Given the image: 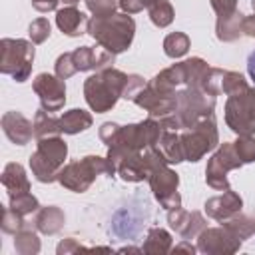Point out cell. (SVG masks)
<instances>
[{"instance_id":"cell-1","label":"cell","mask_w":255,"mask_h":255,"mask_svg":"<svg viewBox=\"0 0 255 255\" xmlns=\"http://www.w3.org/2000/svg\"><path fill=\"white\" fill-rule=\"evenodd\" d=\"M177 106L175 112L169 116L159 118V124L163 129L179 131V129H189L203 118L213 116L215 110V96L207 94L201 88H181L175 92Z\"/></svg>"},{"instance_id":"cell-2","label":"cell","mask_w":255,"mask_h":255,"mask_svg":"<svg viewBox=\"0 0 255 255\" xmlns=\"http://www.w3.org/2000/svg\"><path fill=\"white\" fill-rule=\"evenodd\" d=\"M88 34L108 52H126L135 36V20L126 12H114L110 16H94L88 26Z\"/></svg>"},{"instance_id":"cell-3","label":"cell","mask_w":255,"mask_h":255,"mask_svg":"<svg viewBox=\"0 0 255 255\" xmlns=\"http://www.w3.org/2000/svg\"><path fill=\"white\" fill-rule=\"evenodd\" d=\"M126 80H128V74L112 66L88 76L84 82V98L90 110L96 114L110 112L122 98Z\"/></svg>"},{"instance_id":"cell-4","label":"cell","mask_w":255,"mask_h":255,"mask_svg":"<svg viewBox=\"0 0 255 255\" xmlns=\"http://www.w3.org/2000/svg\"><path fill=\"white\" fill-rule=\"evenodd\" d=\"M34 66V42L22 38L0 40V72L16 82H26Z\"/></svg>"},{"instance_id":"cell-5","label":"cell","mask_w":255,"mask_h":255,"mask_svg":"<svg viewBox=\"0 0 255 255\" xmlns=\"http://www.w3.org/2000/svg\"><path fill=\"white\" fill-rule=\"evenodd\" d=\"M102 173H108V157L86 155L82 159L64 163V167L58 173V183L70 191L84 193Z\"/></svg>"},{"instance_id":"cell-6","label":"cell","mask_w":255,"mask_h":255,"mask_svg":"<svg viewBox=\"0 0 255 255\" xmlns=\"http://www.w3.org/2000/svg\"><path fill=\"white\" fill-rule=\"evenodd\" d=\"M181 137V147H183V157L185 161H199L207 151L215 149L219 145V131H217V122L213 116L203 118L197 122L193 128L183 129L179 133Z\"/></svg>"},{"instance_id":"cell-7","label":"cell","mask_w":255,"mask_h":255,"mask_svg":"<svg viewBox=\"0 0 255 255\" xmlns=\"http://www.w3.org/2000/svg\"><path fill=\"white\" fill-rule=\"evenodd\" d=\"M225 124L237 135H255V88L227 98Z\"/></svg>"},{"instance_id":"cell-8","label":"cell","mask_w":255,"mask_h":255,"mask_svg":"<svg viewBox=\"0 0 255 255\" xmlns=\"http://www.w3.org/2000/svg\"><path fill=\"white\" fill-rule=\"evenodd\" d=\"M243 163L235 153L233 141H223L217 145L215 153L207 159V167H205V181L209 187L217 189V191H227L231 189L227 173L231 169H239Z\"/></svg>"},{"instance_id":"cell-9","label":"cell","mask_w":255,"mask_h":255,"mask_svg":"<svg viewBox=\"0 0 255 255\" xmlns=\"http://www.w3.org/2000/svg\"><path fill=\"white\" fill-rule=\"evenodd\" d=\"M147 181H149V187L153 191L155 201L163 209L169 211V209L181 207V195L177 191L179 175L169 167V163H163V165L153 167L149 171V175H147Z\"/></svg>"},{"instance_id":"cell-10","label":"cell","mask_w":255,"mask_h":255,"mask_svg":"<svg viewBox=\"0 0 255 255\" xmlns=\"http://www.w3.org/2000/svg\"><path fill=\"white\" fill-rule=\"evenodd\" d=\"M243 241L237 239L227 227H205L197 235V251L205 255H231L241 249Z\"/></svg>"},{"instance_id":"cell-11","label":"cell","mask_w":255,"mask_h":255,"mask_svg":"<svg viewBox=\"0 0 255 255\" xmlns=\"http://www.w3.org/2000/svg\"><path fill=\"white\" fill-rule=\"evenodd\" d=\"M32 90L40 98V106L46 112H58L66 104V84L56 74H38L32 82Z\"/></svg>"},{"instance_id":"cell-12","label":"cell","mask_w":255,"mask_h":255,"mask_svg":"<svg viewBox=\"0 0 255 255\" xmlns=\"http://www.w3.org/2000/svg\"><path fill=\"white\" fill-rule=\"evenodd\" d=\"M133 104L143 108L149 118H163V116H169L175 112V106H177V98L175 96H169V94H159L157 90H153L147 82V86L133 98Z\"/></svg>"},{"instance_id":"cell-13","label":"cell","mask_w":255,"mask_h":255,"mask_svg":"<svg viewBox=\"0 0 255 255\" xmlns=\"http://www.w3.org/2000/svg\"><path fill=\"white\" fill-rule=\"evenodd\" d=\"M167 223L183 239H195L207 227V221L199 211H187L181 207L167 211Z\"/></svg>"},{"instance_id":"cell-14","label":"cell","mask_w":255,"mask_h":255,"mask_svg":"<svg viewBox=\"0 0 255 255\" xmlns=\"http://www.w3.org/2000/svg\"><path fill=\"white\" fill-rule=\"evenodd\" d=\"M203 207H205L207 217H211V219H215V221L223 223V221L231 219L233 215L241 213L243 199H241V195H239V193H235V191L227 189V191H223L221 195L209 197V199L205 201V205H203Z\"/></svg>"},{"instance_id":"cell-15","label":"cell","mask_w":255,"mask_h":255,"mask_svg":"<svg viewBox=\"0 0 255 255\" xmlns=\"http://www.w3.org/2000/svg\"><path fill=\"white\" fill-rule=\"evenodd\" d=\"M74 62L78 66V72H90V70H104L110 68L116 60V54L108 52L106 48L98 46H80L74 52Z\"/></svg>"},{"instance_id":"cell-16","label":"cell","mask_w":255,"mask_h":255,"mask_svg":"<svg viewBox=\"0 0 255 255\" xmlns=\"http://www.w3.org/2000/svg\"><path fill=\"white\" fill-rule=\"evenodd\" d=\"M0 126L4 135L16 145H26L34 135V124L16 110L6 112L0 120Z\"/></svg>"},{"instance_id":"cell-17","label":"cell","mask_w":255,"mask_h":255,"mask_svg":"<svg viewBox=\"0 0 255 255\" xmlns=\"http://www.w3.org/2000/svg\"><path fill=\"white\" fill-rule=\"evenodd\" d=\"M149 86L153 90H157L159 94H169V96H175L177 90L185 88L187 86V74H185V64L183 62H177L165 70H161L159 74H155L151 80H149Z\"/></svg>"},{"instance_id":"cell-18","label":"cell","mask_w":255,"mask_h":255,"mask_svg":"<svg viewBox=\"0 0 255 255\" xmlns=\"http://www.w3.org/2000/svg\"><path fill=\"white\" fill-rule=\"evenodd\" d=\"M116 175H120L124 181H129V183H137V181L147 179L149 167H147V161L143 157V151H131V153L122 155L118 165H116Z\"/></svg>"},{"instance_id":"cell-19","label":"cell","mask_w":255,"mask_h":255,"mask_svg":"<svg viewBox=\"0 0 255 255\" xmlns=\"http://www.w3.org/2000/svg\"><path fill=\"white\" fill-rule=\"evenodd\" d=\"M56 26L60 28L62 34H66L70 38H76V36H82V34L88 32L90 20L76 6H64L56 12Z\"/></svg>"},{"instance_id":"cell-20","label":"cell","mask_w":255,"mask_h":255,"mask_svg":"<svg viewBox=\"0 0 255 255\" xmlns=\"http://www.w3.org/2000/svg\"><path fill=\"white\" fill-rule=\"evenodd\" d=\"M64 221H66V215L58 205H46L36 211L34 227L42 235H56L64 227Z\"/></svg>"},{"instance_id":"cell-21","label":"cell","mask_w":255,"mask_h":255,"mask_svg":"<svg viewBox=\"0 0 255 255\" xmlns=\"http://www.w3.org/2000/svg\"><path fill=\"white\" fill-rule=\"evenodd\" d=\"M243 18L239 10L227 14V16H217L215 22V36L219 42H235L243 36Z\"/></svg>"},{"instance_id":"cell-22","label":"cell","mask_w":255,"mask_h":255,"mask_svg":"<svg viewBox=\"0 0 255 255\" xmlns=\"http://www.w3.org/2000/svg\"><path fill=\"white\" fill-rule=\"evenodd\" d=\"M36 151H38L44 159H48L54 167L62 169V167H64V161H66V157H68V143H66L60 135L42 137V139H38Z\"/></svg>"},{"instance_id":"cell-23","label":"cell","mask_w":255,"mask_h":255,"mask_svg":"<svg viewBox=\"0 0 255 255\" xmlns=\"http://www.w3.org/2000/svg\"><path fill=\"white\" fill-rule=\"evenodd\" d=\"M2 185L6 187L8 195L12 193H22V191H30V179L26 175V169L12 161V163H6V167L2 169V177H0Z\"/></svg>"},{"instance_id":"cell-24","label":"cell","mask_w":255,"mask_h":255,"mask_svg":"<svg viewBox=\"0 0 255 255\" xmlns=\"http://www.w3.org/2000/svg\"><path fill=\"white\" fill-rule=\"evenodd\" d=\"M92 122H94V118L90 112H86L82 108H74L60 116V129H62V133L76 135V133L92 128Z\"/></svg>"},{"instance_id":"cell-25","label":"cell","mask_w":255,"mask_h":255,"mask_svg":"<svg viewBox=\"0 0 255 255\" xmlns=\"http://www.w3.org/2000/svg\"><path fill=\"white\" fill-rule=\"evenodd\" d=\"M157 149L163 153L167 163H181V161H185L183 147H181V137H179L177 131L163 129L161 135H159V141H157Z\"/></svg>"},{"instance_id":"cell-26","label":"cell","mask_w":255,"mask_h":255,"mask_svg":"<svg viewBox=\"0 0 255 255\" xmlns=\"http://www.w3.org/2000/svg\"><path fill=\"white\" fill-rule=\"evenodd\" d=\"M143 253H149V255H163V253H169L171 251V235L169 231L161 229V227H151L147 231V237H145V243H143Z\"/></svg>"},{"instance_id":"cell-27","label":"cell","mask_w":255,"mask_h":255,"mask_svg":"<svg viewBox=\"0 0 255 255\" xmlns=\"http://www.w3.org/2000/svg\"><path fill=\"white\" fill-rule=\"evenodd\" d=\"M60 133H62L60 118L50 116V112H46L44 108L38 110L36 116H34V137L42 139V137H54V135H60Z\"/></svg>"},{"instance_id":"cell-28","label":"cell","mask_w":255,"mask_h":255,"mask_svg":"<svg viewBox=\"0 0 255 255\" xmlns=\"http://www.w3.org/2000/svg\"><path fill=\"white\" fill-rule=\"evenodd\" d=\"M28 163H30V171H32V175L36 177V181H40V183H52V181H58V173H60V169L54 167L48 159H44L38 151H34V153L28 157Z\"/></svg>"},{"instance_id":"cell-29","label":"cell","mask_w":255,"mask_h":255,"mask_svg":"<svg viewBox=\"0 0 255 255\" xmlns=\"http://www.w3.org/2000/svg\"><path fill=\"white\" fill-rule=\"evenodd\" d=\"M183 64H185V74H187V88L203 90V84L207 80L211 66H207L203 58H189V60H183Z\"/></svg>"},{"instance_id":"cell-30","label":"cell","mask_w":255,"mask_h":255,"mask_svg":"<svg viewBox=\"0 0 255 255\" xmlns=\"http://www.w3.org/2000/svg\"><path fill=\"white\" fill-rule=\"evenodd\" d=\"M42 243L40 237L36 235V231L32 229H20L18 233H14V249L18 255H36L40 251Z\"/></svg>"},{"instance_id":"cell-31","label":"cell","mask_w":255,"mask_h":255,"mask_svg":"<svg viewBox=\"0 0 255 255\" xmlns=\"http://www.w3.org/2000/svg\"><path fill=\"white\" fill-rule=\"evenodd\" d=\"M189 44H191V40H189L187 34H183V32H171V34H167L163 38V52H165L167 58H173L175 60V58H181V56L187 54Z\"/></svg>"},{"instance_id":"cell-32","label":"cell","mask_w":255,"mask_h":255,"mask_svg":"<svg viewBox=\"0 0 255 255\" xmlns=\"http://www.w3.org/2000/svg\"><path fill=\"white\" fill-rule=\"evenodd\" d=\"M223 227H227L237 239L245 241V239H249V237L255 233V219L249 217V215L237 213V215H233L231 219L223 221Z\"/></svg>"},{"instance_id":"cell-33","label":"cell","mask_w":255,"mask_h":255,"mask_svg":"<svg viewBox=\"0 0 255 255\" xmlns=\"http://www.w3.org/2000/svg\"><path fill=\"white\" fill-rule=\"evenodd\" d=\"M149 20L157 26V28H167L171 22H173V6L169 0H157L155 4H151L149 8Z\"/></svg>"},{"instance_id":"cell-34","label":"cell","mask_w":255,"mask_h":255,"mask_svg":"<svg viewBox=\"0 0 255 255\" xmlns=\"http://www.w3.org/2000/svg\"><path fill=\"white\" fill-rule=\"evenodd\" d=\"M10 199V207L18 213H22L24 217L30 213H36L40 209V201L30 193V191H22V193H12L8 195Z\"/></svg>"},{"instance_id":"cell-35","label":"cell","mask_w":255,"mask_h":255,"mask_svg":"<svg viewBox=\"0 0 255 255\" xmlns=\"http://www.w3.org/2000/svg\"><path fill=\"white\" fill-rule=\"evenodd\" d=\"M249 84L245 80L243 74L239 72H231V70H225L223 72V84H221V94L225 96H233V94H239L243 90H247Z\"/></svg>"},{"instance_id":"cell-36","label":"cell","mask_w":255,"mask_h":255,"mask_svg":"<svg viewBox=\"0 0 255 255\" xmlns=\"http://www.w3.org/2000/svg\"><path fill=\"white\" fill-rule=\"evenodd\" d=\"M233 147L243 165L255 161V137L253 135H237V139L233 141Z\"/></svg>"},{"instance_id":"cell-37","label":"cell","mask_w":255,"mask_h":255,"mask_svg":"<svg viewBox=\"0 0 255 255\" xmlns=\"http://www.w3.org/2000/svg\"><path fill=\"white\" fill-rule=\"evenodd\" d=\"M0 227H2L4 233H12V235H14V233H18L20 229L26 227L24 215L18 213V211H14V209L8 205V207L2 209V221H0Z\"/></svg>"},{"instance_id":"cell-38","label":"cell","mask_w":255,"mask_h":255,"mask_svg":"<svg viewBox=\"0 0 255 255\" xmlns=\"http://www.w3.org/2000/svg\"><path fill=\"white\" fill-rule=\"evenodd\" d=\"M54 72H56V76L62 78V80L72 78V76L78 72V66H76V62H74V54H72V52H64V54H60V56L56 58Z\"/></svg>"},{"instance_id":"cell-39","label":"cell","mask_w":255,"mask_h":255,"mask_svg":"<svg viewBox=\"0 0 255 255\" xmlns=\"http://www.w3.org/2000/svg\"><path fill=\"white\" fill-rule=\"evenodd\" d=\"M50 32H52V28H50L48 18H36L28 26V36L34 44H44L50 38Z\"/></svg>"},{"instance_id":"cell-40","label":"cell","mask_w":255,"mask_h":255,"mask_svg":"<svg viewBox=\"0 0 255 255\" xmlns=\"http://www.w3.org/2000/svg\"><path fill=\"white\" fill-rule=\"evenodd\" d=\"M86 8L94 16H110L118 10V0H86Z\"/></svg>"},{"instance_id":"cell-41","label":"cell","mask_w":255,"mask_h":255,"mask_svg":"<svg viewBox=\"0 0 255 255\" xmlns=\"http://www.w3.org/2000/svg\"><path fill=\"white\" fill-rule=\"evenodd\" d=\"M145 86H147V82H145L141 76L131 74V76H128V80H126V86H124L122 98H126V100H129V102H133V98H135V96H137Z\"/></svg>"},{"instance_id":"cell-42","label":"cell","mask_w":255,"mask_h":255,"mask_svg":"<svg viewBox=\"0 0 255 255\" xmlns=\"http://www.w3.org/2000/svg\"><path fill=\"white\" fill-rule=\"evenodd\" d=\"M223 72H225V70H221V68H211V70H209L207 80H205V84H203V90H205L207 94H211V96H215V98L221 94Z\"/></svg>"},{"instance_id":"cell-43","label":"cell","mask_w":255,"mask_h":255,"mask_svg":"<svg viewBox=\"0 0 255 255\" xmlns=\"http://www.w3.org/2000/svg\"><path fill=\"white\" fill-rule=\"evenodd\" d=\"M120 128H122V126H118V124H114V122L102 124V126H100V139L110 147V145L116 141V137H118V133H120Z\"/></svg>"},{"instance_id":"cell-44","label":"cell","mask_w":255,"mask_h":255,"mask_svg":"<svg viewBox=\"0 0 255 255\" xmlns=\"http://www.w3.org/2000/svg\"><path fill=\"white\" fill-rule=\"evenodd\" d=\"M84 249H88V247H84V245H82L78 239H74V237H66V239H62V241L58 243V247H56L58 255H70V253L84 251Z\"/></svg>"},{"instance_id":"cell-45","label":"cell","mask_w":255,"mask_h":255,"mask_svg":"<svg viewBox=\"0 0 255 255\" xmlns=\"http://www.w3.org/2000/svg\"><path fill=\"white\" fill-rule=\"evenodd\" d=\"M217 16H227L237 10V0H209Z\"/></svg>"},{"instance_id":"cell-46","label":"cell","mask_w":255,"mask_h":255,"mask_svg":"<svg viewBox=\"0 0 255 255\" xmlns=\"http://www.w3.org/2000/svg\"><path fill=\"white\" fill-rule=\"evenodd\" d=\"M118 6L126 14H137V12H141L145 8L143 0H118Z\"/></svg>"},{"instance_id":"cell-47","label":"cell","mask_w":255,"mask_h":255,"mask_svg":"<svg viewBox=\"0 0 255 255\" xmlns=\"http://www.w3.org/2000/svg\"><path fill=\"white\" fill-rule=\"evenodd\" d=\"M62 0H32V6L38 10V12H52L58 8Z\"/></svg>"},{"instance_id":"cell-48","label":"cell","mask_w":255,"mask_h":255,"mask_svg":"<svg viewBox=\"0 0 255 255\" xmlns=\"http://www.w3.org/2000/svg\"><path fill=\"white\" fill-rule=\"evenodd\" d=\"M243 36L255 38V12L251 16H245L243 18Z\"/></svg>"},{"instance_id":"cell-49","label":"cell","mask_w":255,"mask_h":255,"mask_svg":"<svg viewBox=\"0 0 255 255\" xmlns=\"http://www.w3.org/2000/svg\"><path fill=\"white\" fill-rule=\"evenodd\" d=\"M173 251H187V253H191V255H193V253L197 251V245H191V243H189V241L185 239V241L177 243V245L173 247Z\"/></svg>"},{"instance_id":"cell-50","label":"cell","mask_w":255,"mask_h":255,"mask_svg":"<svg viewBox=\"0 0 255 255\" xmlns=\"http://www.w3.org/2000/svg\"><path fill=\"white\" fill-rule=\"evenodd\" d=\"M247 72H249V78L253 80V84H255V50L249 54V58H247Z\"/></svg>"},{"instance_id":"cell-51","label":"cell","mask_w":255,"mask_h":255,"mask_svg":"<svg viewBox=\"0 0 255 255\" xmlns=\"http://www.w3.org/2000/svg\"><path fill=\"white\" fill-rule=\"evenodd\" d=\"M120 251H122V253H128V251H129V253H141L143 249H137V247H122Z\"/></svg>"},{"instance_id":"cell-52","label":"cell","mask_w":255,"mask_h":255,"mask_svg":"<svg viewBox=\"0 0 255 255\" xmlns=\"http://www.w3.org/2000/svg\"><path fill=\"white\" fill-rule=\"evenodd\" d=\"M62 2H64L66 6H74V4H76V2H80V0H62Z\"/></svg>"},{"instance_id":"cell-53","label":"cell","mask_w":255,"mask_h":255,"mask_svg":"<svg viewBox=\"0 0 255 255\" xmlns=\"http://www.w3.org/2000/svg\"><path fill=\"white\" fill-rule=\"evenodd\" d=\"M155 2H157V0H143V4H145V8H149V6H151V4H155Z\"/></svg>"},{"instance_id":"cell-54","label":"cell","mask_w":255,"mask_h":255,"mask_svg":"<svg viewBox=\"0 0 255 255\" xmlns=\"http://www.w3.org/2000/svg\"><path fill=\"white\" fill-rule=\"evenodd\" d=\"M251 8H253V12H255V0H251Z\"/></svg>"}]
</instances>
